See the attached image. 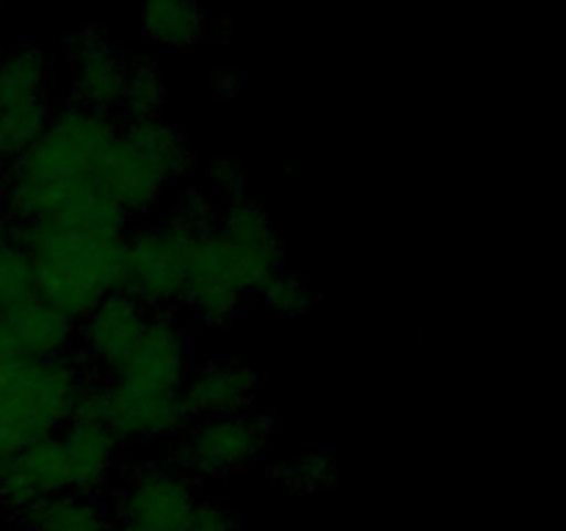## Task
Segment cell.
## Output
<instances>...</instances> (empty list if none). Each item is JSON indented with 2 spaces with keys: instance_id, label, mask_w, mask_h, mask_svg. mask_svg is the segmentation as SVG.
<instances>
[{
  "instance_id": "cell-1",
  "label": "cell",
  "mask_w": 566,
  "mask_h": 531,
  "mask_svg": "<svg viewBox=\"0 0 566 531\" xmlns=\"http://www.w3.org/2000/svg\"><path fill=\"white\" fill-rule=\"evenodd\" d=\"M119 138L111 114L66 105L11 166L6 205L22 225L88 214L108 202L94 188L99 164Z\"/></svg>"
},
{
  "instance_id": "cell-2",
  "label": "cell",
  "mask_w": 566,
  "mask_h": 531,
  "mask_svg": "<svg viewBox=\"0 0 566 531\" xmlns=\"http://www.w3.org/2000/svg\"><path fill=\"white\" fill-rule=\"evenodd\" d=\"M17 241L31 254L36 296L64 315L86 319L125 280V214L103 202L81 216L22 225Z\"/></svg>"
},
{
  "instance_id": "cell-3",
  "label": "cell",
  "mask_w": 566,
  "mask_h": 531,
  "mask_svg": "<svg viewBox=\"0 0 566 531\" xmlns=\"http://www.w3.org/2000/svg\"><path fill=\"white\" fill-rule=\"evenodd\" d=\"M276 271H282V243L269 214L247 197L232 199L219 227L193 238L182 302L202 324H227L243 296L260 291Z\"/></svg>"
},
{
  "instance_id": "cell-4",
  "label": "cell",
  "mask_w": 566,
  "mask_h": 531,
  "mask_svg": "<svg viewBox=\"0 0 566 531\" xmlns=\"http://www.w3.org/2000/svg\"><path fill=\"white\" fill-rule=\"evenodd\" d=\"M83 387V371L72 360L0 352V431L17 448L55 437L75 415Z\"/></svg>"
},
{
  "instance_id": "cell-5",
  "label": "cell",
  "mask_w": 566,
  "mask_h": 531,
  "mask_svg": "<svg viewBox=\"0 0 566 531\" xmlns=\"http://www.w3.org/2000/svg\"><path fill=\"white\" fill-rule=\"evenodd\" d=\"M197 236L199 232L186 230L171 219L166 225H147L130 232L125 247L122 291L147 308H169L182 302L188 285V260Z\"/></svg>"
},
{
  "instance_id": "cell-6",
  "label": "cell",
  "mask_w": 566,
  "mask_h": 531,
  "mask_svg": "<svg viewBox=\"0 0 566 531\" xmlns=\"http://www.w3.org/2000/svg\"><path fill=\"white\" fill-rule=\"evenodd\" d=\"M269 424L252 415L205 418L188 429L180 446V462L188 476H224L243 470L263 454Z\"/></svg>"
},
{
  "instance_id": "cell-7",
  "label": "cell",
  "mask_w": 566,
  "mask_h": 531,
  "mask_svg": "<svg viewBox=\"0 0 566 531\" xmlns=\"http://www.w3.org/2000/svg\"><path fill=\"white\" fill-rule=\"evenodd\" d=\"M197 503L186 470L153 465L127 481L119 498V531H182Z\"/></svg>"
},
{
  "instance_id": "cell-8",
  "label": "cell",
  "mask_w": 566,
  "mask_h": 531,
  "mask_svg": "<svg viewBox=\"0 0 566 531\" xmlns=\"http://www.w3.org/2000/svg\"><path fill=\"white\" fill-rule=\"evenodd\" d=\"M191 374V337L188 330L169 313L149 315L142 341L133 348L130 360L122 365L119 376L138 391L177 396Z\"/></svg>"
},
{
  "instance_id": "cell-9",
  "label": "cell",
  "mask_w": 566,
  "mask_h": 531,
  "mask_svg": "<svg viewBox=\"0 0 566 531\" xmlns=\"http://www.w3.org/2000/svg\"><path fill=\"white\" fill-rule=\"evenodd\" d=\"M260 393V374L241 360H210L182 382L177 402L186 418H227L243 415Z\"/></svg>"
},
{
  "instance_id": "cell-10",
  "label": "cell",
  "mask_w": 566,
  "mask_h": 531,
  "mask_svg": "<svg viewBox=\"0 0 566 531\" xmlns=\"http://www.w3.org/2000/svg\"><path fill=\"white\" fill-rule=\"evenodd\" d=\"M64 59L70 66L72 94L81 108L108 114L122 103L127 61L99 31H77L66 39Z\"/></svg>"
},
{
  "instance_id": "cell-11",
  "label": "cell",
  "mask_w": 566,
  "mask_h": 531,
  "mask_svg": "<svg viewBox=\"0 0 566 531\" xmlns=\"http://www.w3.org/2000/svg\"><path fill=\"white\" fill-rule=\"evenodd\" d=\"M103 391V424L114 431L116 440L149 442L177 435L186 424L177 396H158V393L138 391L119 376L108 382Z\"/></svg>"
},
{
  "instance_id": "cell-12",
  "label": "cell",
  "mask_w": 566,
  "mask_h": 531,
  "mask_svg": "<svg viewBox=\"0 0 566 531\" xmlns=\"http://www.w3.org/2000/svg\"><path fill=\"white\" fill-rule=\"evenodd\" d=\"M149 308L127 291H114L83 319V352L99 368L119 374L149 324Z\"/></svg>"
},
{
  "instance_id": "cell-13",
  "label": "cell",
  "mask_w": 566,
  "mask_h": 531,
  "mask_svg": "<svg viewBox=\"0 0 566 531\" xmlns=\"http://www.w3.org/2000/svg\"><path fill=\"white\" fill-rule=\"evenodd\" d=\"M64 492H72V481L59 437L28 442L0 465V498L11 507L28 509Z\"/></svg>"
},
{
  "instance_id": "cell-14",
  "label": "cell",
  "mask_w": 566,
  "mask_h": 531,
  "mask_svg": "<svg viewBox=\"0 0 566 531\" xmlns=\"http://www.w3.org/2000/svg\"><path fill=\"white\" fill-rule=\"evenodd\" d=\"M94 188H97L99 197L108 199L111 205H116L127 216L149 214V210L158 208L160 199H164L166 183L119 133L111 153L99 164Z\"/></svg>"
},
{
  "instance_id": "cell-15",
  "label": "cell",
  "mask_w": 566,
  "mask_h": 531,
  "mask_svg": "<svg viewBox=\"0 0 566 531\" xmlns=\"http://www.w3.org/2000/svg\"><path fill=\"white\" fill-rule=\"evenodd\" d=\"M59 440L70 468L72 492L94 496L103 490L119 457V440L114 431L99 418H72Z\"/></svg>"
},
{
  "instance_id": "cell-16",
  "label": "cell",
  "mask_w": 566,
  "mask_h": 531,
  "mask_svg": "<svg viewBox=\"0 0 566 531\" xmlns=\"http://www.w3.org/2000/svg\"><path fill=\"white\" fill-rule=\"evenodd\" d=\"M0 315L6 321L11 352L22 357L59 360L70 352L75 341V321L39 296Z\"/></svg>"
},
{
  "instance_id": "cell-17",
  "label": "cell",
  "mask_w": 566,
  "mask_h": 531,
  "mask_svg": "<svg viewBox=\"0 0 566 531\" xmlns=\"http://www.w3.org/2000/svg\"><path fill=\"white\" fill-rule=\"evenodd\" d=\"M122 136L158 171L166 186L180 180L191 169V149H188L186 138H182V133L175 125L164 122L160 116H153V119H130V125L125 127Z\"/></svg>"
},
{
  "instance_id": "cell-18",
  "label": "cell",
  "mask_w": 566,
  "mask_h": 531,
  "mask_svg": "<svg viewBox=\"0 0 566 531\" xmlns=\"http://www.w3.org/2000/svg\"><path fill=\"white\" fill-rule=\"evenodd\" d=\"M142 31L169 50L197 48L208 33V17L188 0H155L142 9Z\"/></svg>"
},
{
  "instance_id": "cell-19",
  "label": "cell",
  "mask_w": 566,
  "mask_h": 531,
  "mask_svg": "<svg viewBox=\"0 0 566 531\" xmlns=\"http://www.w3.org/2000/svg\"><path fill=\"white\" fill-rule=\"evenodd\" d=\"M28 531H111V518L94 496L64 492L25 509Z\"/></svg>"
},
{
  "instance_id": "cell-20",
  "label": "cell",
  "mask_w": 566,
  "mask_h": 531,
  "mask_svg": "<svg viewBox=\"0 0 566 531\" xmlns=\"http://www.w3.org/2000/svg\"><path fill=\"white\" fill-rule=\"evenodd\" d=\"M48 97V59L39 48H17L0 55V105Z\"/></svg>"
},
{
  "instance_id": "cell-21",
  "label": "cell",
  "mask_w": 566,
  "mask_h": 531,
  "mask_svg": "<svg viewBox=\"0 0 566 531\" xmlns=\"http://www.w3.org/2000/svg\"><path fill=\"white\" fill-rule=\"evenodd\" d=\"M164 100L166 83L160 75V66L153 59L130 61L119 103L130 114V119H153V116H158Z\"/></svg>"
},
{
  "instance_id": "cell-22",
  "label": "cell",
  "mask_w": 566,
  "mask_h": 531,
  "mask_svg": "<svg viewBox=\"0 0 566 531\" xmlns=\"http://www.w3.org/2000/svg\"><path fill=\"white\" fill-rule=\"evenodd\" d=\"M36 296L31 254L14 238H0V313Z\"/></svg>"
},
{
  "instance_id": "cell-23",
  "label": "cell",
  "mask_w": 566,
  "mask_h": 531,
  "mask_svg": "<svg viewBox=\"0 0 566 531\" xmlns=\"http://www.w3.org/2000/svg\"><path fill=\"white\" fill-rule=\"evenodd\" d=\"M263 302L271 313L282 315V319H296L304 315L313 304V293H310L307 282L298 280L296 274H287V271H276L263 288Z\"/></svg>"
},
{
  "instance_id": "cell-24",
  "label": "cell",
  "mask_w": 566,
  "mask_h": 531,
  "mask_svg": "<svg viewBox=\"0 0 566 531\" xmlns=\"http://www.w3.org/2000/svg\"><path fill=\"white\" fill-rule=\"evenodd\" d=\"M285 481L293 490H318L335 479V459L326 451L304 454L285 468Z\"/></svg>"
},
{
  "instance_id": "cell-25",
  "label": "cell",
  "mask_w": 566,
  "mask_h": 531,
  "mask_svg": "<svg viewBox=\"0 0 566 531\" xmlns=\"http://www.w3.org/2000/svg\"><path fill=\"white\" fill-rule=\"evenodd\" d=\"M208 186L210 197H224L227 202L243 197V188H247V175H243L241 164L232 158H219L208 166Z\"/></svg>"
},
{
  "instance_id": "cell-26",
  "label": "cell",
  "mask_w": 566,
  "mask_h": 531,
  "mask_svg": "<svg viewBox=\"0 0 566 531\" xmlns=\"http://www.w3.org/2000/svg\"><path fill=\"white\" fill-rule=\"evenodd\" d=\"M182 531H243L241 520L216 501H199Z\"/></svg>"
},
{
  "instance_id": "cell-27",
  "label": "cell",
  "mask_w": 566,
  "mask_h": 531,
  "mask_svg": "<svg viewBox=\"0 0 566 531\" xmlns=\"http://www.w3.org/2000/svg\"><path fill=\"white\" fill-rule=\"evenodd\" d=\"M0 202H3V188H0Z\"/></svg>"
}]
</instances>
